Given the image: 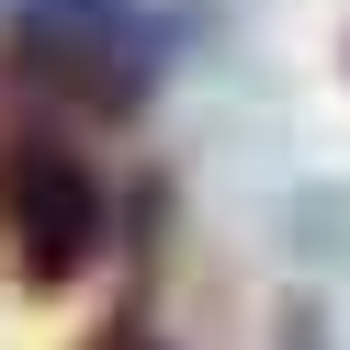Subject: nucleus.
Here are the masks:
<instances>
[{
	"mask_svg": "<svg viewBox=\"0 0 350 350\" xmlns=\"http://www.w3.org/2000/svg\"><path fill=\"white\" fill-rule=\"evenodd\" d=\"M0 226H12V260H23L34 294L79 282V260H91V237H102L91 159H79L68 136H12L0 147Z\"/></svg>",
	"mask_w": 350,
	"mask_h": 350,
	"instance_id": "1",
	"label": "nucleus"
},
{
	"mask_svg": "<svg viewBox=\"0 0 350 350\" xmlns=\"http://www.w3.org/2000/svg\"><path fill=\"white\" fill-rule=\"evenodd\" d=\"M91 350H159V339H147V327H136V317H124V327H102V339H91Z\"/></svg>",
	"mask_w": 350,
	"mask_h": 350,
	"instance_id": "2",
	"label": "nucleus"
}]
</instances>
